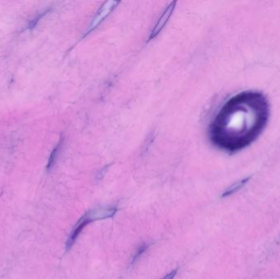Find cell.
<instances>
[{
    "instance_id": "52a82bcc",
    "label": "cell",
    "mask_w": 280,
    "mask_h": 279,
    "mask_svg": "<svg viewBox=\"0 0 280 279\" xmlns=\"http://www.w3.org/2000/svg\"><path fill=\"white\" fill-rule=\"evenodd\" d=\"M147 248V245L146 244H142V245H140L139 247L138 250H136V254L134 255L133 259H132V264H135L136 262V260H138L140 259V256L143 254L146 249Z\"/></svg>"
},
{
    "instance_id": "3957f363",
    "label": "cell",
    "mask_w": 280,
    "mask_h": 279,
    "mask_svg": "<svg viewBox=\"0 0 280 279\" xmlns=\"http://www.w3.org/2000/svg\"><path fill=\"white\" fill-rule=\"evenodd\" d=\"M119 2L116 1H107L105 2L99 10V12H97V15L94 17L93 19L92 22L90 23V27L88 28L87 32L85 33V35L90 34V32H92L93 30L95 29L105 18H106L110 12L117 6Z\"/></svg>"
},
{
    "instance_id": "277c9868",
    "label": "cell",
    "mask_w": 280,
    "mask_h": 279,
    "mask_svg": "<svg viewBox=\"0 0 280 279\" xmlns=\"http://www.w3.org/2000/svg\"><path fill=\"white\" fill-rule=\"evenodd\" d=\"M175 4H176V2H172L167 7V9L165 10V12H163L162 17H160V19L158 20V22H157V24H156L154 28L152 30V33H151V35L149 37L150 39H153V38L157 36V35L159 34L160 32H162V30L164 28L170 17H171L172 13L174 12Z\"/></svg>"
},
{
    "instance_id": "8992f818",
    "label": "cell",
    "mask_w": 280,
    "mask_h": 279,
    "mask_svg": "<svg viewBox=\"0 0 280 279\" xmlns=\"http://www.w3.org/2000/svg\"><path fill=\"white\" fill-rule=\"evenodd\" d=\"M61 142H59L57 147L53 150V152L51 153L50 157H49V160H48V166L47 168L49 170V169L52 168L53 166V164L55 162L56 158L58 157V152H59V149H60Z\"/></svg>"
},
{
    "instance_id": "5b68a950",
    "label": "cell",
    "mask_w": 280,
    "mask_h": 279,
    "mask_svg": "<svg viewBox=\"0 0 280 279\" xmlns=\"http://www.w3.org/2000/svg\"><path fill=\"white\" fill-rule=\"evenodd\" d=\"M251 178V177H248V178H244V179H242V180L237 182L236 183H234L232 186H230V188L226 189V190L223 193L222 198H226L228 196L232 195L234 193H236L239 189H241L243 187H244L245 184H246L247 182H248L249 179Z\"/></svg>"
},
{
    "instance_id": "ba28073f",
    "label": "cell",
    "mask_w": 280,
    "mask_h": 279,
    "mask_svg": "<svg viewBox=\"0 0 280 279\" xmlns=\"http://www.w3.org/2000/svg\"><path fill=\"white\" fill-rule=\"evenodd\" d=\"M177 271H178V269H175V270H173L172 272L169 273L167 276H165L162 279H174L176 275Z\"/></svg>"
},
{
    "instance_id": "6da1fadb",
    "label": "cell",
    "mask_w": 280,
    "mask_h": 279,
    "mask_svg": "<svg viewBox=\"0 0 280 279\" xmlns=\"http://www.w3.org/2000/svg\"><path fill=\"white\" fill-rule=\"evenodd\" d=\"M269 104L259 92H244L225 104L213 124L212 139L221 148L238 152L251 144L268 122Z\"/></svg>"
},
{
    "instance_id": "7a4b0ae2",
    "label": "cell",
    "mask_w": 280,
    "mask_h": 279,
    "mask_svg": "<svg viewBox=\"0 0 280 279\" xmlns=\"http://www.w3.org/2000/svg\"><path fill=\"white\" fill-rule=\"evenodd\" d=\"M99 217L98 209H95L85 213L78 220L77 223L73 228L72 231L70 232V236L68 238V242L66 243V249H67V250H70L73 244L75 243V241H76L78 237L80 235V233L83 231V229H85L86 225L90 224L91 222L94 221V220L99 219Z\"/></svg>"
}]
</instances>
